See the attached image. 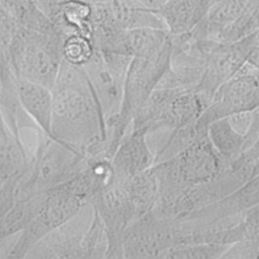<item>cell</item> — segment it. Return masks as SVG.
<instances>
[{
  "instance_id": "cell-1",
  "label": "cell",
  "mask_w": 259,
  "mask_h": 259,
  "mask_svg": "<svg viewBox=\"0 0 259 259\" xmlns=\"http://www.w3.org/2000/svg\"><path fill=\"white\" fill-rule=\"evenodd\" d=\"M52 92V137L88 157L105 156L106 123L83 66L63 59Z\"/></svg>"
},
{
  "instance_id": "cell-2",
  "label": "cell",
  "mask_w": 259,
  "mask_h": 259,
  "mask_svg": "<svg viewBox=\"0 0 259 259\" xmlns=\"http://www.w3.org/2000/svg\"><path fill=\"white\" fill-rule=\"evenodd\" d=\"M63 37L19 25L4 57L16 78L53 89L63 60Z\"/></svg>"
},
{
  "instance_id": "cell-3",
  "label": "cell",
  "mask_w": 259,
  "mask_h": 259,
  "mask_svg": "<svg viewBox=\"0 0 259 259\" xmlns=\"http://www.w3.org/2000/svg\"><path fill=\"white\" fill-rule=\"evenodd\" d=\"M36 136L34 152L18 179L17 197L47 191L68 181L88 161V156L39 128L36 130Z\"/></svg>"
},
{
  "instance_id": "cell-4",
  "label": "cell",
  "mask_w": 259,
  "mask_h": 259,
  "mask_svg": "<svg viewBox=\"0 0 259 259\" xmlns=\"http://www.w3.org/2000/svg\"><path fill=\"white\" fill-rule=\"evenodd\" d=\"M85 205L65 183L46 191V198L36 217L19 233L9 258H25L27 253L49 233L76 215Z\"/></svg>"
},
{
  "instance_id": "cell-5",
  "label": "cell",
  "mask_w": 259,
  "mask_h": 259,
  "mask_svg": "<svg viewBox=\"0 0 259 259\" xmlns=\"http://www.w3.org/2000/svg\"><path fill=\"white\" fill-rule=\"evenodd\" d=\"M133 57L95 50L83 65L105 122L119 111L128 65Z\"/></svg>"
},
{
  "instance_id": "cell-6",
  "label": "cell",
  "mask_w": 259,
  "mask_h": 259,
  "mask_svg": "<svg viewBox=\"0 0 259 259\" xmlns=\"http://www.w3.org/2000/svg\"><path fill=\"white\" fill-rule=\"evenodd\" d=\"M179 239L177 221L151 210L127 227L123 237V258H163Z\"/></svg>"
},
{
  "instance_id": "cell-7",
  "label": "cell",
  "mask_w": 259,
  "mask_h": 259,
  "mask_svg": "<svg viewBox=\"0 0 259 259\" xmlns=\"http://www.w3.org/2000/svg\"><path fill=\"white\" fill-rule=\"evenodd\" d=\"M259 108V70L247 62L214 91L208 107L198 121L208 124L219 118Z\"/></svg>"
},
{
  "instance_id": "cell-8",
  "label": "cell",
  "mask_w": 259,
  "mask_h": 259,
  "mask_svg": "<svg viewBox=\"0 0 259 259\" xmlns=\"http://www.w3.org/2000/svg\"><path fill=\"white\" fill-rule=\"evenodd\" d=\"M91 204L99 214L107 238L106 259L123 258V237L134 217L122 180H113L100 190Z\"/></svg>"
},
{
  "instance_id": "cell-9",
  "label": "cell",
  "mask_w": 259,
  "mask_h": 259,
  "mask_svg": "<svg viewBox=\"0 0 259 259\" xmlns=\"http://www.w3.org/2000/svg\"><path fill=\"white\" fill-rule=\"evenodd\" d=\"M93 214L92 204L85 205L71 220L44 237L27 253L25 258L86 259V235Z\"/></svg>"
},
{
  "instance_id": "cell-10",
  "label": "cell",
  "mask_w": 259,
  "mask_h": 259,
  "mask_svg": "<svg viewBox=\"0 0 259 259\" xmlns=\"http://www.w3.org/2000/svg\"><path fill=\"white\" fill-rule=\"evenodd\" d=\"M174 158L180 178L188 187L201 186L217 180L227 161L213 147L207 136Z\"/></svg>"
},
{
  "instance_id": "cell-11",
  "label": "cell",
  "mask_w": 259,
  "mask_h": 259,
  "mask_svg": "<svg viewBox=\"0 0 259 259\" xmlns=\"http://www.w3.org/2000/svg\"><path fill=\"white\" fill-rule=\"evenodd\" d=\"M114 178L125 181L155 164L147 135L128 130L111 157Z\"/></svg>"
},
{
  "instance_id": "cell-12",
  "label": "cell",
  "mask_w": 259,
  "mask_h": 259,
  "mask_svg": "<svg viewBox=\"0 0 259 259\" xmlns=\"http://www.w3.org/2000/svg\"><path fill=\"white\" fill-rule=\"evenodd\" d=\"M213 0H167L157 11L171 36L190 32L206 16Z\"/></svg>"
},
{
  "instance_id": "cell-13",
  "label": "cell",
  "mask_w": 259,
  "mask_h": 259,
  "mask_svg": "<svg viewBox=\"0 0 259 259\" xmlns=\"http://www.w3.org/2000/svg\"><path fill=\"white\" fill-rule=\"evenodd\" d=\"M15 86L20 103L25 112L40 131L49 136H52V89L44 85L16 77Z\"/></svg>"
},
{
  "instance_id": "cell-14",
  "label": "cell",
  "mask_w": 259,
  "mask_h": 259,
  "mask_svg": "<svg viewBox=\"0 0 259 259\" xmlns=\"http://www.w3.org/2000/svg\"><path fill=\"white\" fill-rule=\"evenodd\" d=\"M123 184L135 222L155 207L159 197L157 178L151 167L123 181Z\"/></svg>"
},
{
  "instance_id": "cell-15",
  "label": "cell",
  "mask_w": 259,
  "mask_h": 259,
  "mask_svg": "<svg viewBox=\"0 0 259 259\" xmlns=\"http://www.w3.org/2000/svg\"><path fill=\"white\" fill-rule=\"evenodd\" d=\"M46 198V191L18 196L11 209L0 223V238L20 233L38 213Z\"/></svg>"
},
{
  "instance_id": "cell-16",
  "label": "cell",
  "mask_w": 259,
  "mask_h": 259,
  "mask_svg": "<svg viewBox=\"0 0 259 259\" xmlns=\"http://www.w3.org/2000/svg\"><path fill=\"white\" fill-rule=\"evenodd\" d=\"M207 137L227 161L236 160L245 150L247 137L233 127L228 116L211 121L207 126Z\"/></svg>"
},
{
  "instance_id": "cell-17",
  "label": "cell",
  "mask_w": 259,
  "mask_h": 259,
  "mask_svg": "<svg viewBox=\"0 0 259 259\" xmlns=\"http://www.w3.org/2000/svg\"><path fill=\"white\" fill-rule=\"evenodd\" d=\"M259 0H213L205 16L207 32L217 35Z\"/></svg>"
},
{
  "instance_id": "cell-18",
  "label": "cell",
  "mask_w": 259,
  "mask_h": 259,
  "mask_svg": "<svg viewBox=\"0 0 259 259\" xmlns=\"http://www.w3.org/2000/svg\"><path fill=\"white\" fill-rule=\"evenodd\" d=\"M28 158L22 141L18 140L8 128H0V173L9 178L25 171Z\"/></svg>"
},
{
  "instance_id": "cell-19",
  "label": "cell",
  "mask_w": 259,
  "mask_h": 259,
  "mask_svg": "<svg viewBox=\"0 0 259 259\" xmlns=\"http://www.w3.org/2000/svg\"><path fill=\"white\" fill-rule=\"evenodd\" d=\"M171 38L167 29L138 27L126 29L128 52L132 57L150 56L161 50Z\"/></svg>"
},
{
  "instance_id": "cell-20",
  "label": "cell",
  "mask_w": 259,
  "mask_h": 259,
  "mask_svg": "<svg viewBox=\"0 0 259 259\" xmlns=\"http://www.w3.org/2000/svg\"><path fill=\"white\" fill-rule=\"evenodd\" d=\"M94 45L90 37L80 33H72L63 41V59L83 66L93 55Z\"/></svg>"
},
{
  "instance_id": "cell-21",
  "label": "cell",
  "mask_w": 259,
  "mask_h": 259,
  "mask_svg": "<svg viewBox=\"0 0 259 259\" xmlns=\"http://www.w3.org/2000/svg\"><path fill=\"white\" fill-rule=\"evenodd\" d=\"M232 211H240L259 205V173L246 182L238 191L222 200Z\"/></svg>"
},
{
  "instance_id": "cell-22",
  "label": "cell",
  "mask_w": 259,
  "mask_h": 259,
  "mask_svg": "<svg viewBox=\"0 0 259 259\" xmlns=\"http://www.w3.org/2000/svg\"><path fill=\"white\" fill-rule=\"evenodd\" d=\"M19 176L20 174L7 178L0 186V223L16 201Z\"/></svg>"
},
{
  "instance_id": "cell-23",
  "label": "cell",
  "mask_w": 259,
  "mask_h": 259,
  "mask_svg": "<svg viewBox=\"0 0 259 259\" xmlns=\"http://www.w3.org/2000/svg\"><path fill=\"white\" fill-rule=\"evenodd\" d=\"M18 236L19 233L9 237L0 238V258H9L10 252L12 251Z\"/></svg>"
},
{
  "instance_id": "cell-24",
  "label": "cell",
  "mask_w": 259,
  "mask_h": 259,
  "mask_svg": "<svg viewBox=\"0 0 259 259\" xmlns=\"http://www.w3.org/2000/svg\"><path fill=\"white\" fill-rule=\"evenodd\" d=\"M247 63L253 68L259 70V42L250 52L247 59Z\"/></svg>"
},
{
  "instance_id": "cell-25",
  "label": "cell",
  "mask_w": 259,
  "mask_h": 259,
  "mask_svg": "<svg viewBox=\"0 0 259 259\" xmlns=\"http://www.w3.org/2000/svg\"><path fill=\"white\" fill-rule=\"evenodd\" d=\"M6 179H7V178H5V177H4V176H3V175L0 173V186H1V185L4 183V181H5Z\"/></svg>"
}]
</instances>
